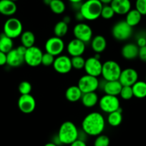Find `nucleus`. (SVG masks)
<instances>
[{
	"instance_id": "27",
	"label": "nucleus",
	"mask_w": 146,
	"mask_h": 146,
	"mask_svg": "<svg viewBox=\"0 0 146 146\" xmlns=\"http://www.w3.org/2000/svg\"><path fill=\"white\" fill-rule=\"evenodd\" d=\"M122 112H123V110L121 108H120L116 111L109 113L108 115V124L112 127H117L120 125L123 121Z\"/></svg>"
},
{
	"instance_id": "1",
	"label": "nucleus",
	"mask_w": 146,
	"mask_h": 146,
	"mask_svg": "<svg viewBox=\"0 0 146 146\" xmlns=\"http://www.w3.org/2000/svg\"><path fill=\"white\" fill-rule=\"evenodd\" d=\"M105 127V117L98 112L89 113L82 122V130L89 136H98L102 134Z\"/></svg>"
},
{
	"instance_id": "14",
	"label": "nucleus",
	"mask_w": 146,
	"mask_h": 146,
	"mask_svg": "<svg viewBox=\"0 0 146 146\" xmlns=\"http://www.w3.org/2000/svg\"><path fill=\"white\" fill-rule=\"evenodd\" d=\"M18 108L22 113L30 114L36 108V100L32 95H22L18 100Z\"/></svg>"
},
{
	"instance_id": "20",
	"label": "nucleus",
	"mask_w": 146,
	"mask_h": 146,
	"mask_svg": "<svg viewBox=\"0 0 146 146\" xmlns=\"http://www.w3.org/2000/svg\"><path fill=\"white\" fill-rule=\"evenodd\" d=\"M123 85L120 84L119 80L105 81L103 85V91L105 95L118 96L120 93Z\"/></svg>"
},
{
	"instance_id": "40",
	"label": "nucleus",
	"mask_w": 146,
	"mask_h": 146,
	"mask_svg": "<svg viewBox=\"0 0 146 146\" xmlns=\"http://www.w3.org/2000/svg\"><path fill=\"white\" fill-rule=\"evenodd\" d=\"M136 44L138 46L139 48L146 46V36L144 35H140V36H137Z\"/></svg>"
},
{
	"instance_id": "23",
	"label": "nucleus",
	"mask_w": 146,
	"mask_h": 146,
	"mask_svg": "<svg viewBox=\"0 0 146 146\" xmlns=\"http://www.w3.org/2000/svg\"><path fill=\"white\" fill-rule=\"evenodd\" d=\"M83 93L78 85H72L66 90L65 98L69 102H76L81 100Z\"/></svg>"
},
{
	"instance_id": "4",
	"label": "nucleus",
	"mask_w": 146,
	"mask_h": 146,
	"mask_svg": "<svg viewBox=\"0 0 146 146\" xmlns=\"http://www.w3.org/2000/svg\"><path fill=\"white\" fill-rule=\"evenodd\" d=\"M121 72V67L116 61L108 60L102 63L101 75L105 81L118 80Z\"/></svg>"
},
{
	"instance_id": "46",
	"label": "nucleus",
	"mask_w": 146,
	"mask_h": 146,
	"mask_svg": "<svg viewBox=\"0 0 146 146\" xmlns=\"http://www.w3.org/2000/svg\"><path fill=\"white\" fill-rule=\"evenodd\" d=\"M100 2L103 5H110V4L111 3V2L113 0H99Z\"/></svg>"
},
{
	"instance_id": "9",
	"label": "nucleus",
	"mask_w": 146,
	"mask_h": 146,
	"mask_svg": "<svg viewBox=\"0 0 146 146\" xmlns=\"http://www.w3.org/2000/svg\"><path fill=\"white\" fill-rule=\"evenodd\" d=\"M78 86L83 94L95 92L99 88L100 82L96 77L91 76L86 74L80 78Z\"/></svg>"
},
{
	"instance_id": "16",
	"label": "nucleus",
	"mask_w": 146,
	"mask_h": 146,
	"mask_svg": "<svg viewBox=\"0 0 146 146\" xmlns=\"http://www.w3.org/2000/svg\"><path fill=\"white\" fill-rule=\"evenodd\" d=\"M85 43L78 39H73L70 40L67 44V50L68 54L72 57L76 56H82L85 52L86 45Z\"/></svg>"
},
{
	"instance_id": "30",
	"label": "nucleus",
	"mask_w": 146,
	"mask_h": 146,
	"mask_svg": "<svg viewBox=\"0 0 146 146\" xmlns=\"http://www.w3.org/2000/svg\"><path fill=\"white\" fill-rule=\"evenodd\" d=\"M69 27L68 25L63 21H60L54 27V36L62 38L63 36H65L68 32Z\"/></svg>"
},
{
	"instance_id": "32",
	"label": "nucleus",
	"mask_w": 146,
	"mask_h": 146,
	"mask_svg": "<svg viewBox=\"0 0 146 146\" xmlns=\"http://www.w3.org/2000/svg\"><path fill=\"white\" fill-rule=\"evenodd\" d=\"M85 59L82 56H76L71 58L72 66L73 69L80 70L84 69L85 64Z\"/></svg>"
},
{
	"instance_id": "26",
	"label": "nucleus",
	"mask_w": 146,
	"mask_h": 146,
	"mask_svg": "<svg viewBox=\"0 0 146 146\" xmlns=\"http://www.w3.org/2000/svg\"><path fill=\"white\" fill-rule=\"evenodd\" d=\"M14 42L13 40L5 33L0 34V51L7 54L8 52L13 50Z\"/></svg>"
},
{
	"instance_id": "47",
	"label": "nucleus",
	"mask_w": 146,
	"mask_h": 146,
	"mask_svg": "<svg viewBox=\"0 0 146 146\" xmlns=\"http://www.w3.org/2000/svg\"><path fill=\"white\" fill-rule=\"evenodd\" d=\"M68 1L71 4H78V3H82L84 0H68Z\"/></svg>"
},
{
	"instance_id": "31",
	"label": "nucleus",
	"mask_w": 146,
	"mask_h": 146,
	"mask_svg": "<svg viewBox=\"0 0 146 146\" xmlns=\"http://www.w3.org/2000/svg\"><path fill=\"white\" fill-rule=\"evenodd\" d=\"M49 7L55 15H61L66 9V5L62 0H52Z\"/></svg>"
},
{
	"instance_id": "2",
	"label": "nucleus",
	"mask_w": 146,
	"mask_h": 146,
	"mask_svg": "<svg viewBox=\"0 0 146 146\" xmlns=\"http://www.w3.org/2000/svg\"><path fill=\"white\" fill-rule=\"evenodd\" d=\"M57 135L62 144L70 145L78 139L79 130L74 123L66 121L60 125Z\"/></svg>"
},
{
	"instance_id": "12",
	"label": "nucleus",
	"mask_w": 146,
	"mask_h": 146,
	"mask_svg": "<svg viewBox=\"0 0 146 146\" xmlns=\"http://www.w3.org/2000/svg\"><path fill=\"white\" fill-rule=\"evenodd\" d=\"M52 66L54 70L57 73L62 75L67 74L72 69L71 58L68 56L62 55V54H60L55 57Z\"/></svg>"
},
{
	"instance_id": "5",
	"label": "nucleus",
	"mask_w": 146,
	"mask_h": 146,
	"mask_svg": "<svg viewBox=\"0 0 146 146\" xmlns=\"http://www.w3.org/2000/svg\"><path fill=\"white\" fill-rule=\"evenodd\" d=\"M133 27L125 20H120L116 22L112 28V35L117 41L127 40L133 35Z\"/></svg>"
},
{
	"instance_id": "3",
	"label": "nucleus",
	"mask_w": 146,
	"mask_h": 146,
	"mask_svg": "<svg viewBox=\"0 0 146 146\" xmlns=\"http://www.w3.org/2000/svg\"><path fill=\"white\" fill-rule=\"evenodd\" d=\"M102 7L99 0H86L82 3L80 12L85 20L94 21L101 16Z\"/></svg>"
},
{
	"instance_id": "41",
	"label": "nucleus",
	"mask_w": 146,
	"mask_h": 146,
	"mask_svg": "<svg viewBox=\"0 0 146 146\" xmlns=\"http://www.w3.org/2000/svg\"><path fill=\"white\" fill-rule=\"evenodd\" d=\"M7 64V54L0 51V66Z\"/></svg>"
},
{
	"instance_id": "42",
	"label": "nucleus",
	"mask_w": 146,
	"mask_h": 146,
	"mask_svg": "<svg viewBox=\"0 0 146 146\" xmlns=\"http://www.w3.org/2000/svg\"><path fill=\"white\" fill-rule=\"evenodd\" d=\"M70 146H87V144L85 143V141L78 139V140L73 142L72 143H71L70 145Z\"/></svg>"
},
{
	"instance_id": "22",
	"label": "nucleus",
	"mask_w": 146,
	"mask_h": 146,
	"mask_svg": "<svg viewBox=\"0 0 146 146\" xmlns=\"http://www.w3.org/2000/svg\"><path fill=\"white\" fill-rule=\"evenodd\" d=\"M92 50L95 53L103 52L107 47V40L102 35H97L92 37L90 42Z\"/></svg>"
},
{
	"instance_id": "8",
	"label": "nucleus",
	"mask_w": 146,
	"mask_h": 146,
	"mask_svg": "<svg viewBox=\"0 0 146 146\" xmlns=\"http://www.w3.org/2000/svg\"><path fill=\"white\" fill-rule=\"evenodd\" d=\"M73 35L75 39L83 42L84 43L90 42L93 36L92 28L88 24L79 22L73 28Z\"/></svg>"
},
{
	"instance_id": "48",
	"label": "nucleus",
	"mask_w": 146,
	"mask_h": 146,
	"mask_svg": "<svg viewBox=\"0 0 146 146\" xmlns=\"http://www.w3.org/2000/svg\"><path fill=\"white\" fill-rule=\"evenodd\" d=\"M44 146H58V145H56L55 143H53V142H50V143H46Z\"/></svg>"
},
{
	"instance_id": "51",
	"label": "nucleus",
	"mask_w": 146,
	"mask_h": 146,
	"mask_svg": "<svg viewBox=\"0 0 146 146\" xmlns=\"http://www.w3.org/2000/svg\"><path fill=\"white\" fill-rule=\"evenodd\" d=\"M145 82H146V77H145Z\"/></svg>"
},
{
	"instance_id": "35",
	"label": "nucleus",
	"mask_w": 146,
	"mask_h": 146,
	"mask_svg": "<svg viewBox=\"0 0 146 146\" xmlns=\"http://www.w3.org/2000/svg\"><path fill=\"white\" fill-rule=\"evenodd\" d=\"M122 99L125 100H128L132 99L134 97L133 95V89L131 86H123L120 93L119 95Z\"/></svg>"
},
{
	"instance_id": "34",
	"label": "nucleus",
	"mask_w": 146,
	"mask_h": 146,
	"mask_svg": "<svg viewBox=\"0 0 146 146\" xmlns=\"http://www.w3.org/2000/svg\"><path fill=\"white\" fill-rule=\"evenodd\" d=\"M110 140L106 135L100 134L98 135L94 141V146H109Z\"/></svg>"
},
{
	"instance_id": "7",
	"label": "nucleus",
	"mask_w": 146,
	"mask_h": 146,
	"mask_svg": "<svg viewBox=\"0 0 146 146\" xmlns=\"http://www.w3.org/2000/svg\"><path fill=\"white\" fill-rule=\"evenodd\" d=\"M100 108L103 113H110L116 111L120 108V100L117 96L105 95L99 100Z\"/></svg>"
},
{
	"instance_id": "13",
	"label": "nucleus",
	"mask_w": 146,
	"mask_h": 146,
	"mask_svg": "<svg viewBox=\"0 0 146 146\" xmlns=\"http://www.w3.org/2000/svg\"><path fill=\"white\" fill-rule=\"evenodd\" d=\"M102 63L101 62L100 60L95 58L94 56L89 57L85 60L84 70L87 75L98 78L102 74Z\"/></svg>"
},
{
	"instance_id": "36",
	"label": "nucleus",
	"mask_w": 146,
	"mask_h": 146,
	"mask_svg": "<svg viewBox=\"0 0 146 146\" xmlns=\"http://www.w3.org/2000/svg\"><path fill=\"white\" fill-rule=\"evenodd\" d=\"M32 90V86L30 82L27 81H22L19 83L18 87V90L21 95H29L30 94L31 91Z\"/></svg>"
},
{
	"instance_id": "6",
	"label": "nucleus",
	"mask_w": 146,
	"mask_h": 146,
	"mask_svg": "<svg viewBox=\"0 0 146 146\" xmlns=\"http://www.w3.org/2000/svg\"><path fill=\"white\" fill-rule=\"evenodd\" d=\"M3 30L7 36L13 40L21 36L23 32V25L19 19L10 17L5 22Z\"/></svg>"
},
{
	"instance_id": "25",
	"label": "nucleus",
	"mask_w": 146,
	"mask_h": 146,
	"mask_svg": "<svg viewBox=\"0 0 146 146\" xmlns=\"http://www.w3.org/2000/svg\"><path fill=\"white\" fill-rule=\"evenodd\" d=\"M125 15V22L132 27L137 26L140 23L142 19V16H143L135 9H130Z\"/></svg>"
},
{
	"instance_id": "38",
	"label": "nucleus",
	"mask_w": 146,
	"mask_h": 146,
	"mask_svg": "<svg viewBox=\"0 0 146 146\" xmlns=\"http://www.w3.org/2000/svg\"><path fill=\"white\" fill-rule=\"evenodd\" d=\"M135 9L142 15H146V0H136Z\"/></svg>"
},
{
	"instance_id": "19",
	"label": "nucleus",
	"mask_w": 146,
	"mask_h": 146,
	"mask_svg": "<svg viewBox=\"0 0 146 146\" xmlns=\"http://www.w3.org/2000/svg\"><path fill=\"white\" fill-rule=\"evenodd\" d=\"M139 47L135 43H127L125 44L121 50V54L123 58L132 60L138 57Z\"/></svg>"
},
{
	"instance_id": "49",
	"label": "nucleus",
	"mask_w": 146,
	"mask_h": 146,
	"mask_svg": "<svg viewBox=\"0 0 146 146\" xmlns=\"http://www.w3.org/2000/svg\"><path fill=\"white\" fill-rule=\"evenodd\" d=\"M52 0H43V2H44V4H45L46 5H50V2H51Z\"/></svg>"
},
{
	"instance_id": "15",
	"label": "nucleus",
	"mask_w": 146,
	"mask_h": 146,
	"mask_svg": "<svg viewBox=\"0 0 146 146\" xmlns=\"http://www.w3.org/2000/svg\"><path fill=\"white\" fill-rule=\"evenodd\" d=\"M118 80L123 86L132 87L138 81V73L133 68H126L122 70Z\"/></svg>"
},
{
	"instance_id": "11",
	"label": "nucleus",
	"mask_w": 146,
	"mask_h": 146,
	"mask_svg": "<svg viewBox=\"0 0 146 146\" xmlns=\"http://www.w3.org/2000/svg\"><path fill=\"white\" fill-rule=\"evenodd\" d=\"M64 47H65V45H64V42L62 39L56 36L50 37L46 41L45 44H44L46 52L52 54L55 57L62 53Z\"/></svg>"
},
{
	"instance_id": "50",
	"label": "nucleus",
	"mask_w": 146,
	"mask_h": 146,
	"mask_svg": "<svg viewBox=\"0 0 146 146\" xmlns=\"http://www.w3.org/2000/svg\"><path fill=\"white\" fill-rule=\"evenodd\" d=\"M11 1H13V2H17V1H18V0H11Z\"/></svg>"
},
{
	"instance_id": "33",
	"label": "nucleus",
	"mask_w": 146,
	"mask_h": 146,
	"mask_svg": "<svg viewBox=\"0 0 146 146\" xmlns=\"http://www.w3.org/2000/svg\"><path fill=\"white\" fill-rule=\"evenodd\" d=\"M115 13L110 5H103L101 12V16L105 19H110L115 16Z\"/></svg>"
},
{
	"instance_id": "24",
	"label": "nucleus",
	"mask_w": 146,
	"mask_h": 146,
	"mask_svg": "<svg viewBox=\"0 0 146 146\" xmlns=\"http://www.w3.org/2000/svg\"><path fill=\"white\" fill-rule=\"evenodd\" d=\"M99 100L98 94L95 92H92L84 93L81 98V102L84 106L88 108H93L97 104H98Z\"/></svg>"
},
{
	"instance_id": "37",
	"label": "nucleus",
	"mask_w": 146,
	"mask_h": 146,
	"mask_svg": "<svg viewBox=\"0 0 146 146\" xmlns=\"http://www.w3.org/2000/svg\"><path fill=\"white\" fill-rule=\"evenodd\" d=\"M54 59H55V57L53 56L52 54H50V53L48 52L43 53L41 64L46 66V67H49V66L52 65L53 63H54Z\"/></svg>"
},
{
	"instance_id": "29",
	"label": "nucleus",
	"mask_w": 146,
	"mask_h": 146,
	"mask_svg": "<svg viewBox=\"0 0 146 146\" xmlns=\"http://www.w3.org/2000/svg\"><path fill=\"white\" fill-rule=\"evenodd\" d=\"M35 40L36 39H35V34L31 31H25L22 32L20 36L21 43L27 48L35 46Z\"/></svg>"
},
{
	"instance_id": "17",
	"label": "nucleus",
	"mask_w": 146,
	"mask_h": 146,
	"mask_svg": "<svg viewBox=\"0 0 146 146\" xmlns=\"http://www.w3.org/2000/svg\"><path fill=\"white\" fill-rule=\"evenodd\" d=\"M110 5L116 15H125L131 9L130 0H113Z\"/></svg>"
},
{
	"instance_id": "44",
	"label": "nucleus",
	"mask_w": 146,
	"mask_h": 146,
	"mask_svg": "<svg viewBox=\"0 0 146 146\" xmlns=\"http://www.w3.org/2000/svg\"><path fill=\"white\" fill-rule=\"evenodd\" d=\"M75 19H76V20L78 21L79 22H82V21L85 20L83 16H82V15L80 13V11H78V12L76 13V15H75Z\"/></svg>"
},
{
	"instance_id": "43",
	"label": "nucleus",
	"mask_w": 146,
	"mask_h": 146,
	"mask_svg": "<svg viewBox=\"0 0 146 146\" xmlns=\"http://www.w3.org/2000/svg\"><path fill=\"white\" fill-rule=\"evenodd\" d=\"M17 50L18 51V52L19 53V54H21L22 55L25 56V53H26V51L27 50V48L26 47H25V46H23L22 44H21L20 46H19V47H17V48H16Z\"/></svg>"
},
{
	"instance_id": "39",
	"label": "nucleus",
	"mask_w": 146,
	"mask_h": 146,
	"mask_svg": "<svg viewBox=\"0 0 146 146\" xmlns=\"http://www.w3.org/2000/svg\"><path fill=\"white\" fill-rule=\"evenodd\" d=\"M138 57L143 62H146V46L139 48Z\"/></svg>"
},
{
	"instance_id": "18",
	"label": "nucleus",
	"mask_w": 146,
	"mask_h": 146,
	"mask_svg": "<svg viewBox=\"0 0 146 146\" xmlns=\"http://www.w3.org/2000/svg\"><path fill=\"white\" fill-rule=\"evenodd\" d=\"M25 62L24 56L18 52L17 49H13L7 54V64L11 67H18Z\"/></svg>"
},
{
	"instance_id": "10",
	"label": "nucleus",
	"mask_w": 146,
	"mask_h": 146,
	"mask_svg": "<svg viewBox=\"0 0 146 146\" xmlns=\"http://www.w3.org/2000/svg\"><path fill=\"white\" fill-rule=\"evenodd\" d=\"M42 55L43 52L41 49L36 46L31 47L27 48L24 56L25 62L30 67H37L41 64Z\"/></svg>"
},
{
	"instance_id": "21",
	"label": "nucleus",
	"mask_w": 146,
	"mask_h": 146,
	"mask_svg": "<svg viewBox=\"0 0 146 146\" xmlns=\"http://www.w3.org/2000/svg\"><path fill=\"white\" fill-rule=\"evenodd\" d=\"M17 10L16 3L11 0H0V14L10 17L15 15Z\"/></svg>"
},
{
	"instance_id": "45",
	"label": "nucleus",
	"mask_w": 146,
	"mask_h": 146,
	"mask_svg": "<svg viewBox=\"0 0 146 146\" xmlns=\"http://www.w3.org/2000/svg\"><path fill=\"white\" fill-rule=\"evenodd\" d=\"M62 21L68 25V24L71 22V17H70V16H65L64 18H63Z\"/></svg>"
},
{
	"instance_id": "28",
	"label": "nucleus",
	"mask_w": 146,
	"mask_h": 146,
	"mask_svg": "<svg viewBox=\"0 0 146 146\" xmlns=\"http://www.w3.org/2000/svg\"><path fill=\"white\" fill-rule=\"evenodd\" d=\"M133 95L139 99H143L146 97V82L145 81H137L132 86Z\"/></svg>"
}]
</instances>
